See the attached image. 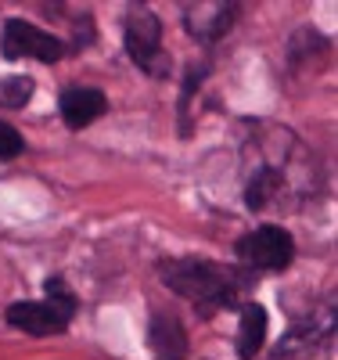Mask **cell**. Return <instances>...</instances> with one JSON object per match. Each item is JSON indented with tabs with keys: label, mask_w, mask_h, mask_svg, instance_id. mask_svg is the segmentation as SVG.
<instances>
[{
	"label": "cell",
	"mask_w": 338,
	"mask_h": 360,
	"mask_svg": "<svg viewBox=\"0 0 338 360\" xmlns=\"http://www.w3.org/2000/svg\"><path fill=\"white\" fill-rule=\"evenodd\" d=\"M238 259L252 270H288L295 259V238L278 224H263L238 242Z\"/></svg>",
	"instance_id": "cell-3"
},
{
	"label": "cell",
	"mask_w": 338,
	"mask_h": 360,
	"mask_svg": "<svg viewBox=\"0 0 338 360\" xmlns=\"http://www.w3.org/2000/svg\"><path fill=\"white\" fill-rule=\"evenodd\" d=\"M0 54H4L8 62H18V58H33V62L54 65V62H61L65 47H61L58 37L44 33V29H37L33 22H25V18H8V22H4V40H0Z\"/></svg>",
	"instance_id": "cell-4"
},
{
	"label": "cell",
	"mask_w": 338,
	"mask_h": 360,
	"mask_svg": "<svg viewBox=\"0 0 338 360\" xmlns=\"http://www.w3.org/2000/svg\"><path fill=\"white\" fill-rule=\"evenodd\" d=\"M266 324H270V317H266V310L259 303H245L241 307V324H238V356L241 360H252L263 349Z\"/></svg>",
	"instance_id": "cell-9"
},
{
	"label": "cell",
	"mask_w": 338,
	"mask_h": 360,
	"mask_svg": "<svg viewBox=\"0 0 338 360\" xmlns=\"http://www.w3.org/2000/svg\"><path fill=\"white\" fill-rule=\"evenodd\" d=\"M58 112H61L69 130H86L90 123H98L108 112V98L98 86H72L58 98Z\"/></svg>",
	"instance_id": "cell-7"
},
{
	"label": "cell",
	"mask_w": 338,
	"mask_h": 360,
	"mask_svg": "<svg viewBox=\"0 0 338 360\" xmlns=\"http://www.w3.org/2000/svg\"><path fill=\"white\" fill-rule=\"evenodd\" d=\"M22 152H25L22 134H18L15 127H8V123H0V159H15V155H22Z\"/></svg>",
	"instance_id": "cell-13"
},
{
	"label": "cell",
	"mask_w": 338,
	"mask_h": 360,
	"mask_svg": "<svg viewBox=\"0 0 338 360\" xmlns=\"http://www.w3.org/2000/svg\"><path fill=\"white\" fill-rule=\"evenodd\" d=\"M234 15H238V4H223V0H212V4H188L183 8V25H188V33L195 40L212 44L234 25Z\"/></svg>",
	"instance_id": "cell-6"
},
{
	"label": "cell",
	"mask_w": 338,
	"mask_h": 360,
	"mask_svg": "<svg viewBox=\"0 0 338 360\" xmlns=\"http://www.w3.org/2000/svg\"><path fill=\"white\" fill-rule=\"evenodd\" d=\"M122 40H126V54L134 58V65L141 72H148V76H169L173 62H169V54L162 51V22H159V15L151 8H141V4L130 8Z\"/></svg>",
	"instance_id": "cell-2"
},
{
	"label": "cell",
	"mask_w": 338,
	"mask_h": 360,
	"mask_svg": "<svg viewBox=\"0 0 338 360\" xmlns=\"http://www.w3.org/2000/svg\"><path fill=\"white\" fill-rule=\"evenodd\" d=\"M281 188H285L281 173L270 169V166H259V173H252L249 188H245V205H249L252 213H259V209H266L273 202V195H278Z\"/></svg>",
	"instance_id": "cell-10"
},
{
	"label": "cell",
	"mask_w": 338,
	"mask_h": 360,
	"mask_svg": "<svg viewBox=\"0 0 338 360\" xmlns=\"http://www.w3.org/2000/svg\"><path fill=\"white\" fill-rule=\"evenodd\" d=\"M162 281H166L176 295L191 299V303H195L202 314L245 307V303H241L245 281L238 278V270H227V266L212 263V259L188 256V259L162 263Z\"/></svg>",
	"instance_id": "cell-1"
},
{
	"label": "cell",
	"mask_w": 338,
	"mask_h": 360,
	"mask_svg": "<svg viewBox=\"0 0 338 360\" xmlns=\"http://www.w3.org/2000/svg\"><path fill=\"white\" fill-rule=\"evenodd\" d=\"M69 314H61L54 303H29V299H18V303L8 307V324H15L18 332H29L37 339H47V335H61L69 328Z\"/></svg>",
	"instance_id": "cell-5"
},
{
	"label": "cell",
	"mask_w": 338,
	"mask_h": 360,
	"mask_svg": "<svg viewBox=\"0 0 338 360\" xmlns=\"http://www.w3.org/2000/svg\"><path fill=\"white\" fill-rule=\"evenodd\" d=\"M33 94H37V83L29 79V76H8V79H0V105H4V108H22Z\"/></svg>",
	"instance_id": "cell-11"
},
{
	"label": "cell",
	"mask_w": 338,
	"mask_h": 360,
	"mask_svg": "<svg viewBox=\"0 0 338 360\" xmlns=\"http://www.w3.org/2000/svg\"><path fill=\"white\" fill-rule=\"evenodd\" d=\"M148 346L159 360H183L188 356V332H183L180 317L155 314L148 324Z\"/></svg>",
	"instance_id": "cell-8"
},
{
	"label": "cell",
	"mask_w": 338,
	"mask_h": 360,
	"mask_svg": "<svg viewBox=\"0 0 338 360\" xmlns=\"http://www.w3.org/2000/svg\"><path fill=\"white\" fill-rule=\"evenodd\" d=\"M44 292H47V303H54L61 314H76V295L69 292V285H65V278H47L44 281Z\"/></svg>",
	"instance_id": "cell-12"
}]
</instances>
